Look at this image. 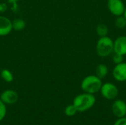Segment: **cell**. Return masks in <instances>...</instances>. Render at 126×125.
Listing matches in <instances>:
<instances>
[{
  "mask_svg": "<svg viewBox=\"0 0 126 125\" xmlns=\"http://www.w3.org/2000/svg\"><path fill=\"white\" fill-rule=\"evenodd\" d=\"M96 102L94 94L89 93H83L77 95L72 102L78 112H86L91 109Z\"/></svg>",
  "mask_w": 126,
  "mask_h": 125,
  "instance_id": "cell-1",
  "label": "cell"
},
{
  "mask_svg": "<svg viewBox=\"0 0 126 125\" xmlns=\"http://www.w3.org/2000/svg\"><path fill=\"white\" fill-rule=\"evenodd\" d=\"M102 85L103 82L101 79H100L95 74H91L85 77L83 79L80 83V88L85 93L95 94L100 92Z\"/></svg>",
  "mask_w": 126,
  "mask_h": 125,
  "instance_id": "cell-2",
  "label": "cell"
},
{
  "mask_svg": "<svg viewBox=\"0 0 126 125\" xmlns=\"http://www.w3.org/2000/svg\"><path fill=\"white\" fill-rule=\"evenodd\" d=\"M96 52L101 57H106L114 52V41L109 36L100 38L96 44Z\"/></svg>",
  "mask_w": 126,
  "mask_h": 125,
  "instance_id": "cell-3",
  "label": "cell"
},
{
  "mask_svg": "<svg viewBox=\"0 0 126 125\" xmlns=\"http://www.w3.org/2000/svg\"><path fill=\"white\" fill-rule=\"evenodd\" d=\"M100 93L101 96L107 100H114L119 95V89L112 83H103Z\"/></svg>",
  "mask_w": 126,
  "mask_h": 125,
  "instance_id": "cell-4",
  "label": "cell"
},
{
  "mask_svg": "<svg viewBox=\"0 0 126 125\" xmlns=\"http://www.w3.org/2000/svg\"><path fill=\"white\" fill-rule=\"evenodd\" d=\"M107 7L109 12L116 17L123 15L126 9L123 0H108Z\"/></svg>",
  "mask_w": 126,
  "mask_h": 125,
  "instance_id": "cell-5",
  "label": "cell"
},
{
  "mask_svg": "<svg viewBox=\"0 0 126 125\" xmlns=\"http://www.w3.org/2000/svg\"><path fill=\"white\" fill-rule=\"evenodd\" d=\"M111 111L117 118L126 116V102L122 99H114L111 105Z\"/></svg>",
  "mask_w": 126,
  "mask_h": 125,
  "instance_id": "cell-6",
  "label": "cell"
},
{
  "mask_svg": "<svg viewBox=\"0 0 126 125\" xmlns=\"http://www.w3.org/2000/svg\"><path fill=\"white\" fill-rule=\"evenodd\" d=\"M112 76L118 82L126 81V63L122 62L116 64L112 71Z\"/></svg>",
  "mask_w": 126,
  "mask_h": 125,
  "instance_id": "cell-7",
  "label": "cell"
},
{
  "mask_svg": "<svg viewBox=\"0 0 126 125\" xmlns=\"http://www.w3.org/2000/svg\"><path fill=\"white\" fill-rule=\"evenodd\" d=\"M18 99V94L11 89L4 91L0 95V99L5 105H13L15 104Z\"/></svg>",
  "mask_w": 126,
  "mask_h": 125,
  "instance_id": "cell-8",
  "label": "cell"
},
{
  "mask_svg": "<svg viewBox=\"0 0 126 125\" xmlns=\"http://www.w3.org/2000/svg\"><path fill=\"white\" fill-rule=\"evenodd\" d=\"M13 30L12 21L4 15H0V36H6Z\"/></svg>",
  "mask_w": 126,
  "mask_h": 125,
  "instance_id": "cell-9",
  "label": "cell"
},
{
  "mask_svg": "<svg viewBox=\"0 0 126 125\" xmlns=\"http://www.w3.org/2000/svg\"><path fill=\"white\" fill-rule=\"evenodd\" d=\"M114 52L121 55L123 56L126 55V35H122L114 41Z\"/></svg>",
  "mask_w": 126,
  "mask_h": 125,
  "instance_id": "cell-10",
  "label": "cell"
},
{
  "mask_svg": "<svg viewBox=\"0 0 126 125\" xmlns=\"http://www.w3.org/2000/svg\"><path fill=\"white\" fill-rule=\"evenodd\" d=\"M109 74V68L107 65L104 63L99 64L95 69V75L98 77L100 79H104Z\"/></svg>",
  "mask_w": 126,
  "mask_h": 125,
  "instance_id": "cell-11",
  "label": "cell"
},
{
  "mask_svg": "<svg viewBox=\"0 0 126 125\" xmlns=\"http://www.w3.org/2000/svg\"><path fill=\"white\" fill-rule=\"evenodd\" d=\"M12 24H13V30L18 31V32L23 30L26 27L25 21H24L22 18H15L12 21Z\"/></svg>",
  "mask_w": 126,
  "mask_h": 125,
  "instance_id": "cell-12",
  "label": "cell"
},
{
  "mask_svg": "<svg viewBox=\"0 0 126 125\" xmlns=\"http://www.w3.org/2000/svg\"><path fill=\"white\" fill-rule=\"evenodd\" d=\"M96 32H97V35L100 38L108 36V34H109V27H108V26L106 24L100 23L96 27Z\"/></svg>",
  "mask_w": 126,
  "mask_h": 125,
  "instance_id": "cell-13",
  "label": "cell"
},
{
  "mask_svg": "<svg viewBox=\"0 0 126 125\" xmlns=\"http://www.w3.org/2000/svg\"><path fill=\"white\" fill-rule=\"evenodd\" d=\"M0 75H1V77L3 79V80L7 83H11L13 80V74L9 69H2L1 71Z\"/></svg>",
  "mask_w": 126,
  "mask_h": 125,
  "instance_id": "cell-14",
  "label": "cell"
},
{
  "mask_svg": "<svg viewBox=\"0 0 126 125\" xmlns=\"http://www.w3.org/2000/svg\"><path fill=\"white\" fill-rule=\"evenodd\" d=\"M115 26L119 29H123L126 27V18L123 15L117 16L114 21Z\"/></svg>",
  "mask_w": 126,
  "mask_h": 125,
  "instance_id": "cell-15",
  "label": "cell"
},
{
  "mask_svg": "<svg viewBox=\"0 0 126 125\" xmlns=\"http://www.w3.org/2000/svg\"><path fill=\"white\" fill-rule=\"evenodd\" d=\"M78 110L76 109V108L75 107V105L73 104H71V105H67L66 108H65V110H64V113L66 116H69V117H72V116H74L77 113H78Z\"/></svg>",
  "mask_w": 126,
  "mask_h": 125,
  "instance_id": "cell-16",
  "label": "cell"
},
{
  "mask_svg": "<svg viewBox=\"0 0 126 125\" xmlns=\"http://www.w3.org/2000/svg\"><path fill=\"white\" fill-rule=\"evenodd\" d=\"M7 114L6 105L0 99V122H1Z\"/></svg>",
  "mask_w": 126,
  "mask_h": 125,
  "instance_id": "cell-17",
  "label": "cell"
},
{
  "mask_svg": "<svg viewBox=\"0 0 126 125\" xmlns=\"http://www.w3.org/2000/svg\"><path fill=\"white\" fill-rule=\"evenodd\" d=\"M112 60H113V63L116 65V64H119L122 62H123V60H124V56L121 55H119V54H117V53H114V55H113V57H112Z\"/></svg>",
  "mask_w": 126,
  "mask_h": 125,
  "instance_id": "cell-18",
  "label": "cell"
},
{
  "mask_svg": "<svg viewBox=\"0 0 126 125\" xmlns=\"http://www.w3.org/2000/svg\"><path fill=\"white\" fill-rule=\"evenodd\" d=\"M19 0H8V3L12 6L11 7V10L13 12H17L18 9V2Z\"/></svg>",
  "mask_w": 126,
  "mask_h": 125,
  "instance_id": "cell-19",
  "label": "cell"
},
{
  "mask_svg": "<svg viewBox=\"0 0 126 125\" xmlns=\"http://www.w3.org/2000/svg\"><path fill=\"white\" fill-rule=\"evenodd\" d=\"M114 125H126V116L123 118H117Z\"/></svg>",
  "mask_w": 126,
  "mask_h": 125,
  "instance_id": "cell-20",
  "label": "cell"
},
{
  "mask_svg": "<svg viewBox=\"0 0 126 125\" xmlns=\"http://www.w3.org/2000/svg\"><path fill=\"white\" fill-rule=\"evenodd\" d=\"M7 9V6L5 3L0 4V13H4Z\"/></svg>",
  "mask_w": 126,
  "mask_h": 125,
  "instance_id": "cell-21",
  "label": "cell"
},
{
  "mask_svg": "<svg viewBox=\"0 0 126 125\" xmlns=\"http://www.w3.org/2000/svg\"><path fill=\"white\" fill-rule=\"evenodd\" d=\"M123 15L125 16V18H126V9H125V11H124V13H123Z\"/></svg>",
  "mask_w": 126,
  "mask_h": 125,
  "instance_id": "cell-22",
  "label": "cell"
},
{
  "mask_svg": "<svg viewBox=\"0 0 126 125\" xmlns=\"http://www.w3.org/2000/svg\"><path fill=\"white\" fill-rule=\"evenodd\" d=\"M125 1H126V0H125Z\"/></svg>",
  "mask_w": 126,
  "mask_h": 125,
  "instance_id": "cell-23",
  "label": "cell"
}]
</instances>
